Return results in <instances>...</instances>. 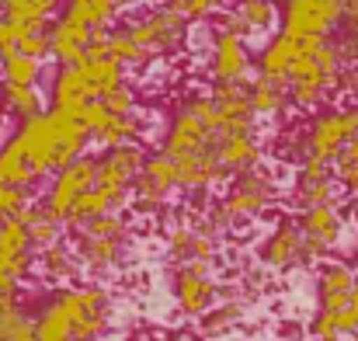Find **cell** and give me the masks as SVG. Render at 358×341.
<instances>
[{
	"mask_svg": "<svg viewBox=\"0 0 358 341\" xmlns=\"http://www.w3.org/2000/svg\"><path fill=\"white\" fill-rule=\"evenodd\" d=\"M275 25V7L271 0H243L234 14H227L220 21L223 32H234V35H257V32H268Z\"/></svg>",
	"mask_w": 358,
	"mask_h": 341,
	"instance_id": "ffe728a7",
	"label": "cell"
},
{
	"mask_svg": "<svg viewBox=\"0 0 358 341\" xmlns=\"http://www.w3.org/2000/svg\"><path fill=\"white\" fill-rule=\"evenodd\" d=\"M358 136V105L352 109H334V112L320 115L313 122V129L306 132L303 139V153L306 160H320V164H331L341 157V150Z\"/></svg>",
	"mask_w": 358,
	"mask_h": 341,
	"instance_id": "3957f363",
	"label": "cell"
},
{
	"mask_svg": "<svg viewBox=\"0 0 358 341\" xmlns=\"http://www.w3.org/2000/svg\"><path fill=\"white\" fill-rule=\"evenodd\" d=\"M341 7H345V14L352 18V14H358V0H338Z\"/></svg>",
	"mask_w": 358,
	"mask_h": 341,
	"instance_id": "ee69618b",
	"label": "cell"
},
{
	"mask_svg": "<svg viewBox=\"0 0 358 341\" xmlns=\"http://www.w3.org/2000/svg\"><path fill=\"white\" fill-rule=\"evenodd\" d=\"M285 102H289V88H285V84H275V81H268V77L250 81V105H254V115L282 112Z\"/></svg>",
	"mask_w": 358,
	"mask_h": 341,
	"instance_id": "f546056e",
	"label": "cell"
},
{
	"mask_svg": "<svg viewBox=\"0 0 358 341\" xmlns=\"http://www.w3.org/2000/svg\"><path fill=\"white\" fill-rule=\"evenodd\" d=\"M108 49H112V60H119L122 67H139V63H146V60H150V53L132 39V32H129V28L108 35Z\"/></svg>",
	"mask_w": 358,
	"mask_h": 341,
	"instance_id": "836d02e7",
	"label": "cell"
},
{
	"mask_svg": "<svg viewBox=\"0 0 358 341\" xmlns=\"http://www.w3.org/2000/svg\"><path fill=\"white\" fill-rule=\"evenodd\" d=\"M209 150H220V132L209 129V122L199 115L195 105L181 109L167 139H164V150L171 160H185V157H195V153H209Z\"/></svg>",
	"mask_w": 358,
	"mask_h": 341,
	"instance_id": "52a82bcc",
	"label": "cell"
},
{
	"mask_svg": "<svg viewBox=\"0 0 358 341\" xmlns=\"http://www.w3.org/2000/svg\"><path fill=\"white\" fill-rule=\"evenodd\" d=\"M174 185H181V178H178V164H174L167 153H157V157L146 160L143 174L136 178L132 195L139 199V206L153 209V206H160V202L167 199V192H171Z\"/></svg>",
	"mask_w": 358,
	"mask_h": 341,
	"instance_id": "8fae6325",
	"label": "cell"
},
{
	"mask_svg": "<svg viewBox=\"0 0 358 341\" xmlns=\"http://www.w3.org/2000/svg\"><path fill=\"white\" fill-rule=\"evenodd\" d=\"M17 213H24V195H21V188H10V185L0 181V216L7 220V216H17Z\"/></svg>",
	"mask_w": 358,
	"mask_h": 341,
	"instance_id": "f35d334b",
	"label": "cell"
},
{
	"mask_svg": "<svg viewBox=\"0 0 358 341\" xmlns=\"http://www.w3.org/2000/svg\"><path fill=\"white\" fill-rule=\"evenodd\" d=\"M24 223H28V233H31V244H35V247H52V244H56L59 220H56L45 206L24 209Z\"/></svg>",
	"mask_w": 358,
	"mask_h": 341,
	"instance_id": "4dcf8cb0",
	"label": "cell"
},
{
	"mask_svg": "<svg viewBox=\"0 0 358 341\" xmlns=\"http://www.w3.org/2000/svg\"><path fill=\"white\" fill-rule=\"evenodd\" d=\"M345 7L338 0H285V28L296 39H331L338 25H345Z\"/></svg>",
	"mask_w": 358,
	"mask_h": 341,
	"instance_id": "5b68a950",
	"label": "cell"
},
{
	"mask_svg": "<svg viewBox=\"0 0 358 341\" xmlns=\"http://www.w3.org/2000/svg\"><path fill=\"white\" fill-rule=\"evenodd\" d=\"M94 185H98V160L80 157V160H73L70 167H63V171L56 174V181H52V188H49V199H45V209L63 223V220H70L73 206H77Z\"/></svg>",
	"mask_w": 358,
	"mask_h": 341,
	"instance_id": "8992f818",
	"label": "cell"
},
{
	"mask_svg": "<svg viewBox=\"0 0 358 341\" xmlns=\"http://www.w3.org/2000/svg\"><path fill=\"white\" fill-rule=\"evenodd\" d=\"M0 7H3V0H0Z\"/></svg>",
	"mask_w": 358,
	"mask_h": 341,
	"instance_id": "7dc6e473",
	"label": "cell"
},
{
	"mask_svg": "<svg viewBox=\"0 0 358 341\" xmlns=\"http://www.w3.org/2000/svg\"><path fill=\"white\" fill-rule=\"evenodd\" d=\"M3 109L14 112L21 122L42 115V102H38V91L35 88H14V84H3Z\"/></svg>",
	"mask_w": 358,
	"mask_h": 341,
	"instance_id": "1f68e13d",
	"label": "cell"
},
{
	"mask_svg": "<svg viewBox=\"0 0 358 341\" xmlns=\"http://www.w3.org/2000/svg\"><path fill=\"white\" fill-rule=\"evenodd\" d=\"M105 102V109L112 115H136V98H132V91L122 84L119 91H112L108 98H101Z\"/></svg>",
	"mask_w": 358,
	"mask_h": 341,
	"instance_id": "74e56055",
	"label": "cell"
},
{
	"mask_svg": "<svg viewBox=\"0 0 358 341\" xmlns=\"http://www.w3.org/2000/svg\"><path fill=\"white\" fill-rule=\"evenodd\" d=\"M139 136V118L136 115H112L101 122V129L94 132V139L108 150H119V146H129V139Z\"/></svg>",
	"mask_w": 358,
	"mask_h": 341,
	"instance_id": "f1b7e54d",
	"label": "cell"
},
{
	"mask_svg": "<svg viewBox=\"0 0 358 341\" xmlns=\"http://www.w3.org/2000/svg\"><path fill=\"white\" fill-rule=\"evenodd\" d=\"M268 199H271L268 178H261L257 171H247V174H240L237 181H234V188H230V195H227V202H223V213H220L216 220L223 223V220H230V216H250V213H257Z\"/></svg>",
	"mask_w": 358,
	"mask_h": 341,
	"instance_id": "5bb4252c",
	"label": "cell"
},
{
	"mask_svg": "<svg viewBox=\"0 0 358 341\" xmlns=\"http://www.w3.org/2000/svg\"><path fill=\"white\" fill-rule=\"evenodd\" d=\"M35 178H38V174L28 167L24 153H21V150H17V143L10 139V143L0 150V181H3V185H10V188H21V192H24Z\"/></svg>",
	"mask_w": 358,
	"mask_h": 341,
	"instance_id": "83f0119b",
	"label": "cell"
},
{
	"mask_svg": "<svg viewBox=\"0 0 358 341\" xmlns=\"http://www.w3.org/2000/svg\"><path fill=\"white\" fill-rule=\"evenodd\" d=\"M188 21L174 11V7H157V11H150L143 21H136L129 32H132V39L153 56V53H174L178 46H181V39H185V28Z\"/></svg>",
	"mask_w": 358,
	"mask_h": 341,
	"instance_id": "9c48e42d",
	"label": "cell"
},
{
	"mask_svg": "<svg viewBox=\"0 0 358 341\" xmlns=\"http://www.w3.org/2000/svg\"><path fill=\"white\" fill-rule=\"evenodd\" d=\"M299 46H303V39H296V35H289V32H278V35L264 46V53H261V60H257V77H268V81L289 88L292 67H296V60H299Z\"/></svg>",
	"mask_w": 358,
	"mask_h": 341,
	"instance_id": "4fadbf2b",
	"label": "cell"
},
{
	"mask_svg": "<svg viewBox=\"0 0 358 341\" xmlns=\"http://www.w3.org/2000/svg\"><path fill=\"white\" fill-rule=\"evenodd\" d=\"M49 39H52V56H56L63 67H80L84 56H87V46H91L94 32L84 28V25H73V21L59 18V21L49 28Z\"/></svg>",
	"mask_w": 358,
	"mask_h": 341,
	"instance_id": "e0dca14e",
	"label": "cell"
},
{
	"mask_svg": "<svg viewBox=\"0 0 358 341\" xmlns=\"http://www.w3.org/2000/svg\"><path fill=\"white\" fill-rule=\"evenodd\" d=\"M345 74V46L331 39H303L299 60L289 77V102L299 109H313L327 91L341 88Z\"/></svg>",
	"mask_w": 358,
	"mask_h": 341,
	"instance_id": "7a4b0ae2",
	"label": "cell"
},
{
	"mask_svg": "<svg viewBox=\"0 0 358 341\" xmlns=\"http://www.w3.org/2000/svg\"><path fill=\"white\" fill-rule=\"evenodd\" d=\"M14 143H17V150L24 153V160L35 174L59 171V125H56L52 112H42L28 122H21Z\"/></svg>",
	"mask_w": 358,
	"mask_h": 341,
	"instance_id": "277c9868",
	"label": "cell"
},
{
	"mask_svg": "<svg viewBox=\"0 0 358 341\" xmlns=\"http://www.w3.org/2000/svg\"><path fill=\"white\" fill-rule=\"evenodd\" d=\"M345 53L358 60V14L345 18Z\"/></svg>",
	"mask_w": 358,
	"mask_h": 341,
	"instance_id": "7bdbcfd3",
	"label": "cell"
},
{
	"mask_svg": "<svg viewBox=\"0 0 358 341\" xmlns=\"http://www.w3.org/2000/svg\"><path fill=\"white\" fill-rule=\"evenodd\" d=\"M38 81V60L35 56H24V53H14L3 60V84H14V88H35Z\"/></svg>",
	"mask_w": 358,
	"mask_h": 341,
	"instance_id": "d6a6232c",
	"label": "cell"
},
{
	"mask_svg": "<svg viewBox=\"0 0 358 341\" xmlns=\"http://www.w3.org/2000/svg\"><path fill=\"white\" fill-rule=\"evenodd\" d=\"M220 164H223V171L230 174H247L250 167H254V160H257V143H254V132H230V136H223L220 139Z\"/></svg>",
	"mask_w": 358,
	"mask_h": 341,
	"instance_id": "d4e9b609",
	"label": "cell"
},
{
	"mask_svg": "<svg viewBox=\"0 0 358 341\" xmlns=\"http://www.w3.org/2000/svg\"><path fill=\"white\" fill-rule=\"evenodd\" d=\"M146 167V157L136 150V146H119V150H108L101 160H98V188L112 195V202L122 206L129 188L136 185V178L143 174Z\"/></svg>",
	"mask_w": 358,
	"mask_h": 341,
	"instance_id": "ba28073f",
	"label": "cell"
},
{
	"mask_svg": "<svg viewBox=\"0 0 358 341\" xmlns=\"http://www.w3.org/2000/svg\"><path fill=\"white\" fill-rule=\"evenodd\" d=\"M115 11H119V0H66L63 18L73 25H84L91 32H105V25L115 18Z\"/></svg>",
	"mask_w": 358,
	"mask_h": 341,
	"instance_id": "4316f807",
	"label": "cell"
},
{
	"mask_svg": "<svg viewBox=\"0 0 358 341\" xmlns=\"http://www.w3.org/2000/svg\"><path fill=\"white\" fill-rule=\"evenodd\" d=\"M17 53L35 56V60L49 56V53H52V39H49V32H31V35H24V39L17 42Z\"/></svg>",
	"mask_w": 358,
	"mask_h": 341,
	"instance_id": "8d00e7d4",
	"label": "cell"
},
{
	"mask_svg": "<svg viewBox=\"0 0 358 341\" xmlns=\"http://www.w3.org/2000/svg\"><path fill=\"white\" fill-rule=\"evenodd\" d=\"M84 230H87L91 237H122V223L115 220V216H112V213H105V216L91 220V223H87Z\"/></svg>",
	"mask_w": 358,
	"mask_h": 341,
	"instance_id": "ab89813d",
	"label": "cell"
},
{
	"mask_svg": "<svg viewBox=\"0 0 358 341\" xmlns=\"http://www.w3.org/2000/svg\"><path fill=\"white\" fill-rule=\"evenodd\" d=\"M223 0H171L167 7H174L185 21H199V18H209L213 11H220Z\"/></svg>",
	"mask_w": 358,
	"mask_h": 341,
	"instance_id": "d590c367",
	"label": "cell"
},
{
	"mask_svg": "<svg viewBox=\"0 0 358 341\" xmlns=\"http://www.w3.org/2000/svg\"><path fill=\"white\" fill-rule=\"evenodd\" d=\"M28 261H31V233L24 223V213L7 216L0 223V275L17 282L28 272Z\"/></svg>",
	"mask_w": 358,
	"mask_h": 341,
	"instance_id": "30bf717a",
	"label": "cell"
},
{
	"mask_svg": "<svg viewBox=\"0 0 358 341\" xmlns=\"http://www.w3.org/2000/svg\"><path fill=\"white\" fill-rule=\"evenodd\" d=\"M14 53H17V35H14L10 21L0 18V63H3L7 56H14Z\"/></svg>",
	"mask_w": 358,
	"mask_h": 341,
	"instance_id": "b9f144b4",
	"label": "cell"
},
{
	"mask_svg": "<svg viewBox=\"0 0 358 341\" xmlns=\"http://www.w3.org/2000/svg\"><path fill=\"white\" fill-rule=\"evenodd\" d=\"M355 261H358V240H355Z\"/></svg>",
	"mask_w": 358,
	"mask_h": 341,
	"instance_id": "bcb514c9",
	"label": "cell"
},
{
	"mask_svg": "<svg viewBox=\"0 0 358 341\" xmlns=\"http://www.w3.org/2000/svg\"><path fill=\"white\" fill-rule=\"evenodd\" d=\"M213 77L220 84H237L247 81V49L243 39L234 32H216V46H213Z\"/></svg>",
	"mask_w": 358,
	"mask_h": 341,
	"instance_id": "2e32d148",
	"label": "cell"
},
{
	"mask_svg": "<svg viewBox=\"0 0 358 341\" xmlns=\"http://www.w3.org/2000/svg\"><path fill=\"white\" fill-rule=\"evenodd\" d=\"M108 303L98 289H73L63 293L45 307V314L35 324L38 341H91L105 328Z\"/></svg>",
	"mask_w": 358,
	"mask_h": 341,
	"instance_id": "6da1fadb",
	"label": "cell"
},
{
	"mask_svg": "<svg viewBox=\"0 0 358 341\" xmlns=\"http://www.w3.org/2000/svg\"><path fill=\"white\" fill-rule=\"evenodd\" d=\"M358 286V275L348 268V265H331L324 268L320 282H317V300H320V310H341L352 293Z\"/></svg>",
	"mask_w": 358,
	"mask_h": 341,
	"instance_id": "44dd1931",
	"label": "cell"
},
{
	"mask_svg": "<svg viewBox=\"0 0 358 341\" xmlns=\"http://www.w3.org/2000/svg\"><path fill=\"white\" fill-rule=\"evenodd\" d=\"M213 296H216V289H213V282L206 279L202 261H195L192 268H185V272L178 275V303H181L185 314H202V310H209V307H213Z\"/></svg>",
	"mask_w": 358,
	"mask_h": 341,
	"instance_id": "7402d4cb",
	"label": "cell"
},
{
	"mask_svg": "<svg viewBox=\"0 0 358 341\" xmlns=\"http://www.w3.org/2000/svg\"><path fill=\"white\" fill-rule=\"evenodd\" d=\"M45 268H49V275H70L73 272V265H70V254L66 251H45Z\"/></svg>",
	"mask_w": 358,
	"mask_h": 341,
	"instance_id": "60d3db41",
	"label": "cell"
},
{
	"mask_svg": "<svg viewBox=\"0 0 358 341\" xmlns=\"http://www.w3.org/2000/svg\"><path fill=\"white\" fill-rule=\"evenodd\" d=\"M334 167L320 164V160H306L296 181V202L303 209H317V206H334Z\"/></svg>",
	"mask_w": 358,
	"mask_h": 341,
	"instance_id": "9a60e30c",
	"label": "cell"
},
{
	"mask_svg": "<svg viewBox=\"0 0 358 341\" xmlns=\"http://www.w3.org/2000/svg\"><path fill=\"white\" fill-rule=\"evenodd\" d=\"M35 335V324L17 307V282L0 275V341H21Z\"/></svg>",
	"mask_w": 358,
	"mask_h": 341,
	"instance_id": "d6986e66",
	"label": "cell"
},
{
	"mask_svg": "<svg viewBox=\"0 0 358 341\" xmlns=\"http://www.w3.org/2000/svg\"><path fill=\"white\" fill-rule=\"evenodd\" d=\"M306 258V240H303V230L299 227H282L271 233V240L264 244V261L268 265H278V268H285V265H296V261H303Z\"/></svg>",
	"mask_w": 358,
	"mask_h": 341,
	"instance_id": "cb8c5ba5",
	"label": "cell"
},
{
	"mask_svg": "<svg viewBox=\"0 0 358 341\" xmlns=\"http://www.w3.org/2000/svg\"><path fill=\"white\" fill-rule=\"evenodd\" d=\"M341 213L334 206H317V209H303V220H299V230H303V240H306V258L313 254H324L338 244L341 237Z\"/></svg>",
	"mask_w": 358,
	"mask_h": 341,
	"instance_id": "7c38bea8",
	"label": "cell"
},
{
	"mask_svg": "<svg viewBox=\"0 0 358 341\" xmlns=\"http://www.w3.org/2000/svg\"><path fill=\"white\" fill-rule=\"evenodd\" d=\"M80 254H84L87 265L105 268V265L119 261V237H91V233H87L84 244H80Z\"/></svg>",
	"mask_w": 358,
	"mask_h": 341,
	"instance_id": "e575fe53",
	"label": "cell"
},
{
	"mask_svg": "<svg viewBox=\"0 0 358 341\" xmlns=\"http://www.w3.org/2000/svg\"><path fill=\"white\" fill-rule=\"evenodd\" d=\"M91 91H87V81L80 74V67H63L56 74V84H52V109H63V112H84L91 105Z\"/></svg>",
	"mask_w": 358,
	"mask_h": 341,
	"instance_id": "603a6c76",
	"label": "cell"
},
{
	"mask_svg": "<svg viewBox=\"0 0 358 341\" xmlns=\"http://www.w3.org/2000/svg\"><path fill=\"white\" fill-rule=\"evenodd\" d=\"M21 341H38V338H35V335H28V338H21Z\"/></svg>",
	"mask_w": 358,
	"mask_h": 341,
	"instance_id": "f6af8a7d",
	"label": "cell"
},
{
	"mask_svg": "<svg viewBox=\"0 0 358 341\" xmlns=\"http://www.w3.org/2000/svg\"><path fill=\"white\" fill-rule=\"evenodd\" d=\"M80 74L87 81V91L94 102L108 98L112 91L122 88V63L119 60H84L80 63Z\"/></svg>",
	"mask_w": 358,
	"mask_h": 341,
	"instance_id": "484cf974",
	"label": "cell"
},
{
	"mask_svg": "<svg viewBox=\"0 0 358 341\" xmlns=\"http://www.w3.org/2000/svg\"><path fill=\"white\" fill-rule=\"evenodd\" d=\"M3 11H7V21H10L17 42H21L31 32H49L45 21L52 18L56 0H3Z\"/></svg>",
	"mask_w": 358,
	"mask_h": 341,
	"instance_id": "ac0fdd59",
	"label": "cell"
}]
</instances>
